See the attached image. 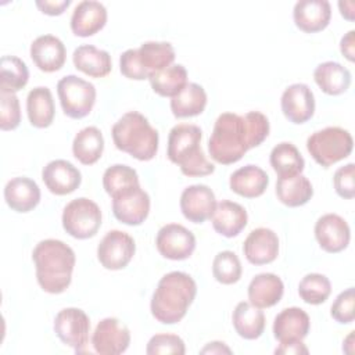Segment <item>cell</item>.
Wrapping results in <instances>:
<instances>
[{
  "instance_id": "6da1fadb",
  "label": "cell",
  "mask_w": 355,
  "mask_h": 355,
  "mask_svg": "<svg viewBox=\"0 0 355 355\" xmlns=\"http://www.w3.org/2000/svg\"><path fill=\"white\" fill-rule=\"evenodd\" d=\"M269 130V119L262 112L250 111L245 115L223 112L216 118L208 140L209 155L218 164H234L248 150L258 147L268 137Z\"/></svg>"
},
{
  "instance_id": "7a4b0ae2",
  "label": "cell",
  "mask_w": 355,
  "mask_h": 355,
  "mask_svg": "<svg viewBox=\"0 0 355 355\" xmlns=\"http://www.w3.org/2000/svg\"><path fill=\"white\" fill-rule=\"evenodd\" d=\"M32 259L43 291L60 294L69 287L76 258L68 244L55 239L42 240L33 248Z\"/></svg>"
},
{
  "instance_id": "3957f363",
  "label": "cell",
  "mask_w": 355,
  "mask_h": 355,
  "mask_svg": "<svg viewBox=\"0 0 355 355\" xmlns=\"http://www.w3.org/2000/svg\"><path fill=\"white\" fill-rule=\"evenodd\" d=\"M197 294L194 279L184 272H169L164 275L153 293L151 315L164 324L180 322L187 313Z\"/></svg>"
},
{
  "instance_id": "277c9868",
  "label": "cell",
  "mask_w": 355,
  "mask_h": 355,
  "mask_svg": "<svg viewBox=\"0 0 355 355\" xmlns=\"http://www.w3.org/2000/svg\"><path fill=\"white\" fill-rule=\"evenodd\" d=\"M201 129L191 123L173 126L168 136L166 155L189 178L207 176L215 171V165L207 159L201 148Z\"/></svg>"
},
{
  "instance_id": "5b68a950",
  "label": "cell",
  "mask_w": 355,
  "mask_h": 355,
  "mask_svg": "<svg viewBox=\"0 0 355 355\" xmlns=\"http://www.w3.org/2000/svg\"><path fill=\"white\" fill-rule=\"evenodd\" d=\"M114 144L118 150L128 153L139 161H150L157 155L159 136L148 119L137 112L123 114L111 130Z\"/></svg>"
},
{
  "instance_id": "8992f818",
  "label": "cell",
  "mask_w": 355,
  "mask_h": 355,
  "mask_svg": "<svg viewBox=\"0 0 355 355\" xmlns=\"http://www.w3.org/2000/svg\"><path fill=\"white\" fill-rule=\"evenodd\" d=\"M354 147V140L347 129L327 126L313 132L306 139V150L311 157L323 168L347 158Z\"/></svg>"
},
{
  "instance_id": "52a82bcc",
  "label": "cell",
  "mask_w": 355,
  "mask_h": 355,
  "mask_svg": "<svg viewBox=\"0 0 355 355\" xmlns=\"http://www.w3.org/2000/svg\"><path fill=\"white\" fill-rule=\"evenodd\" d=\"M57 93L64 114L72 119L89 115L96 103L94 85L76 75L61 78L57 83Z\"/></svg>"
},
{
  "instance_id": "ba28073f",
  "label": "cell",
  "mask_w": 355,
  "mask_h": 355,
  "mask_svg": "<svg viewBox=\"0 0 355 355\" xmlns=\"http://www.w3.org/2000/svg\"><path fill=\"white\" fill-rule=\"evenodd\" d=\"M100 226L101 211L94 201L79 197L65 205L62 211V227L73 239H90L97 234Z\"/></svg>"
},
{
  "instance_id": "9c48e42d",
  "label": "cell",
  "mask_w": 355,
  "mask_h": 355,
  "mask_svg": "<svg viewBox=\"0 0 355 355\" xmlns=\"http://www.w3.org/2000/svg\"><path fill=\"white\" fill-rule=\"evenodd\" d=\"M57 337L76 352L85 349L89 341L90 319L80 308H64L54 318Z\"/></svg>"
},
{
  "instance_id": "30bf717a",
  "label": "cell",
  "mask_w": 355,
  "mask_h": 355,
  "mask_svg": "<svg viewBox=\"0 0 355 355\" xmlns=\"http://www.w3.org/2000/svg\"><path fill=\"white\" fill-rule=\"evenodd\" d=\"M136 252V244L130 234L122 230H110L97 247L100 263L110 270H119L128 266Z\"/></svg>"
},
{
  "instance_id": "8fae6325",
  "label": "cell",
  "mask_w": 355,
  "mask_h": 355,
  "mask_svg": "<svg viewBox=\"0 0 355 355\" xmlns=\"http://www.w3.org/2000/svg\"><path fill=\"white\" fill-rule=\"evenodd\" d=\"M155 245L164 258L183 261L194 252L196 237L183 225L168 223L158 230Z\"/></svg>"
},
{
  "instance_id": "7c38bea8",
  "label": "cell",
  "mask_w": 355,
  "mask_h": 355,
  "mask_svg": "<svg viewBox=\"0 0 355 355\" xmlns=\"http://www.w3.org/2000/svg\"><path fill=\"white\" fill-rule=\"evenodd\" d=\"M112 198L114 216L129 226L141 225L150 212V196L139 186L118 193Z\"/></svg>"
},
{
  "instance_id": "4fadbf2b",
  "label": "cell",
  "mask_w": 355,
  "mask_h": 355,
  "mask_svg": "<svg viewBox=\"0 0 355 355\" xmlns=\"http://www.w3.org/2000/svg\"><path fill=\"white\" fill-rule=\"evenodd\" d=\"M130 331L125 323L116 318L100 320L92 336V345L96 352L103 355H118L128 349Z\"/></svg>"
},
{
  "instance_id": "5bb4252c",
  "label": "cell",
  "mask_w": 355,
  "mask_h": 355,
  "mask_svg": "<svg viewBox=\"0 0 355 355\" xmlns=\"http://www.w3.org/2000/svg\"><path fill=\"white\" fill-rule=\"evenodd\" d=\"M315 237L322 250L336 254L348 247L351 230L345 219L340 215L324 214L315 223Z\"/></svg>"
},
{
  "instance_id": "9a60e30c",
  "label": "cell",
  "mask_w": 355,
  "mask_h": 355,
  "mask_svg": "<svg viewBox=\"0 0 355 355\" xmlns=\"http://www.w3.org/2000/svg\"><path fill=\"white\" fill-rule=\"evenodd\" d=\"M282 111L291 123H305L313 116L315 97L305 83H294L286 87L280 100Z\"/></svg>"
},
{
  "instance_id": "2e32d148",
  "label": "cell",
  "mask_w": 355,
  "mask_h": 355,
  "mask_svg": "<svg viewBox=\"0 0 355 355\" xmlns=\"http://www.w3.org/2000/svg\"><path fill=\"white\" fill-rule=\"evenodd\" d=\"M215 207V194L207 184H191L180 196V211L193 223L205 222L212 216Z\"/></svg>"
},
{
  "instance_id": "e0dca14e",
  "label": "cell",
  "mask_w": 355,
  "mask_h": 355,
  "mask_svg": "<svg viewBox=\"0 0 355 355\" xmlns=\"http://www.w3.org/2000/svg\"><path fill=\"white\" fill-rule=\"evenodd\" d=\"M42 179L49 191L55 196L73 193L82 183L79 169L67 159L50 161L42 171Z\"/></svg>"
},
{
  "instance_id": "ac0fdd59",
  "label": "cell",
  "mask_w": 355,
  "mask_h": 355,
  "mask_svg": "<svg viewBox=\"0 0 355 355\" xmlns=\"http://www.w3.org/2000/svg\"><path fill=\"white\" fill-rule=\"evenodd\" d=\"M243 252L252 265L270 263L279 254V237L272 229L257 227L244 240Z\"/></svg>"
},
{
  "instance_id": "d6986e66",
  "label": "cell",
  "mask_w": 355,
  "mask_h": 355,
  "mask_svg": "<svg viewBox=\"0 0 355 355\" xmlns=\"http://www.w3.org/2000/svg\"><path fill=\"white\" fill-rule=\"evenodd\" d=\"M31 58L43 72L60 71L67 60L64 43L54 35H42L31 44Z\"/></svg>"
},
{
  "instance_id": "ffe728a7",
  "label": "cell",
  "mask_w": 355,
  "mask_h": 355,
  "mask_svg": "<svg viewBox=\"0 0 355 355\" xmlns=\"http://www.w3.org/2000/svg\"><path fill=\"white\" fill-rule=\"evenodd\" d=\"M295 26L305 33L323 31L331 18V6L327 0H300L293 10Z\"/></svg>"
},
{
  "instance_id": "44dd1931",
  "label": "cell",
  "mask_w": 355,
  "mask_h": 355,
  "mask_svg": "<svg viewBox=\"0 0 355 355\" xmlns=\"http://www.w3.org/2000/svg\"><path fill=\"white\" fill-rule=\"evenodd\" d=\"M311 327V320L308 313L298 308H284L280 311L273 320V336L279 343L287 341H302Z\"/></svg>"
},
{
  "instance_id": "7402d4cb",
  "label": "cell",
  "mask_w": 355,
  "mask_h": 355,
  "mask_svg": "<svg viewBox=\"0 0 355 355\" xmlns=\"http://www.w3.org/2000/svg\"><path fill=\"white\" fill-rule=\"evenodd\" d=\"M107 22V8L96 0L78 3L71 17V31L80 37L93 36L100 32Z\"/></svg>"
},
{
  "instance_id": "603a6c76",
  "label": "cell",
  "mask_w": 355,
  "mask_h": 355,
  "mask_svg": "<svg viewBox=\"0 0 355 355\" xmlns=\"http://www.w3.org/2000/svg\"><path fill=\"white\" fill-rule=\"evenodd\" d=\"M4 200L15 212H29L40 201V189L37 183L26 176H17L7 182L4 187Z\"/></svg>"
},
{
  "instance_id": "cb8c5ba5",
  "label": "cell",
  "mask_w": 355,
  "mask_h": 355,
  "mask_svg": "<svg viewBox=\"0 0 355 355\" xmlns=\"http://www.w3.org/2000/svg\"><path fill=\"white\" fill-rule=\"evenodd\" d=\"M211 220L216 233L230 239L239 236L247 226L248 215L243 205L230 200H222L216 202Z\"/></svg>"
},
{
  "instance_id": "d4e9b609",
  "label": "cell",
  "mask_w": 355,
  "mask_h": 355,
  "mask_svg": "<svg viewBox=\"0 0 355 355\" xmlns=\"http://www.w3.org/2000/svg\"><path fill=\"white\" fill-rule=\"evenodd\" d=\"M269 184L268 173L252 164L239 168L230 175V190L244 198H255L265 193Z\"/></svg>"
},
{
  "instance_id": "484cf974",
  "label": "cell",
  "mask_w": 355,
  "mask_h": 355,
  "mask_svg": "<svg viewBox=\"0 0 355 355\" xmlns=\"http://www.w3.org/2000/svg\"><path fill=\"white\" fill-rule=\"evenodd\" d=\"M284 293L282 279L275 273H259L248 284V302L257 308L276 305Z\"/></svg>"
},
{
  "instance_id": "4316f807",
  "label": "cell",
  "mask_w": 355,
  "mask_h": 355,
  "mask_svg": "<svg viewBox=\"0 0 355 355\" xmlns=\"http://www.w3.org/2000/svg\"><path fill=\"white\" fill-rule=\"evenodd\" d=\"M73 65L78 71L92 78H104L111 72L112 62L108 51L93 44H82L73 50Z\"/></svg>"
},
{
  "instance_id": "83f0119b",
  "label": "cell",
  "mask_w": 355,
  "mask_h": 355,
  "mask_svg": "<svg viewBox=\"0 0 355 355\" xmlns=\"http://www.w3.org/2000/svg\"><path fill=\"white\" fill-rule=\"evenodd\" d=\"M313 79L323 93L338 96L348 90L351 85V72L340 62L326 61L315 68Z\"/></svg>"
},
{
  "instance_id": "f1b7e54d",
  "label": "cell",
  "mask_w": 355,
  "mask_h": 355,
  "mask_svg": "<svg viewBox=\"0 0 355 355\" xmlns=\"http://www.w3.org/2000/svg\"><path fill=\"white\" fill-rule=\"evenodd\" d=\"M26 112L32 126L43 129L49 128L54 121V100L49 87H33L26 97Z\"/></svg>"
},
{
  "instance_id": "f546056e",
  "label": "cell",
  "mask_w": 355,
  "mask_h": 355,
  "mask_svg": "<svg viewBox=\"0 0 355 355\" xmlns=\"http://www.w3.org/2000/svg\"><path fill=\"white\" fill-rule=\"evenodd\" d=\"M232 320L236 333L245 340H255L261 337L265 330L263 312L261 308H257L247 301H241L236 305Z\"/></svg>"
},
{
  "instance_id": "4dcf8cb0",
  "label": "cell",
  "mask_w": 355,
  "mask_h": 355,
  "mask_svg": "<svg viewBox=\"0 0 355 355\" xmlns=\"http://www.w3.org/2000/svg\"><path fill=\"white\" fill-rule=\"evenodd\" d=\"M137 58L141 69L150 78L153 73L172 65L175 50L169 42H144L137 49Z\"/></svg>"
},
{
  "instance_id": "1f68e13d",
  "label": "cell",
  "mask_w": 355,
  "mask_h": 355,
  "mask_svg": "<svg viewBox=\"0 0 355 355\" xmlns=\"http://www.w3.org/2000/svg\"><path fill=\"white\" fill-rule=\"evenodd\" d=\"M104 151V137L98 128L86 126L76 133L72 141L73 157L83 165L96 164Z\"/></svg>"
},
{
  "instance_id": "d6a6232c",
  "label": "cell",
  "mask_w": 355,
  "mask_h": 355,
  "mask_svg": "<svg viewBox=\"0 0 355 355\" xmlns=\"http://www.w3.org/2000/svg\"><path fill=\"white\" fill-rule=\"evenodd\" d=\"M277 200L287 207H301L313 196V187L309 179L304 175L288 178H277L276 182Z\"/></svg>"
},
{
  "instance_id": "836d02e7",
  "label": "cell",
  "mask_w": 355,
  "mask_h": 355,
  "mask_svg": "<svg viewBox=\"0 0 355 355\" xmlns=\"http://www.w3.org/2000/svg\"><path fill=\"white\" fill-rule=\"evenodd\" d=\"M207 105V93L198 83H187L175 97L171 98V110L176 118L200 115Z\"/></svg>"
},
{
  "instance_id": "e575fe53",
  "label": "cell",
  "mask_w": 355,
  "mask_h": 355,
  "mask_svg": "<svg viewBox=\"0 0 355 355\" xmlns=\"http://www.w3.org/2000/svg\"><path fill=\"white\" fill-rule=\"evenodd\" d=\"M270 165L279 178L300 175L304 171L305 161L298 148L288 141H282L273 147L269 157Z\"/></svg>"
},
{
  "instance_id": "d590c367",
  "label": "cell",
  "mask_w": 355,
  "mask_h": 355,
  "mask_svg": "<svg viewBox=\"0 0 355 355\" xmlns=\"http://www.w3.org/2000/svg\"><path fill=\"white\" fill-rule=\"evenodd\" d=\"M150 85L161 97H175L189 82H187V71L182 64H172L155 73L150 78Z\"/></svg>"
},
{
  "instance_id": "8d00e7d4",
  "label": "cell",
  "mask_w": 355,
  "mask_h": 355,
  "mask_svg": "<svg viewBox=\"0 0 355 355\" xmlns=\"http://www.w3.org/2000/svg\"><path fill=\"white\" fill-rule=\"evenodd\" d=\"M29 71L26 64L15 55H3L0 60V92L17 93L26 86Z\"/></svg>"
},
{
  "instance_id": "74e56055",
  "label": "cell",
  "mask_w": 355,
  "mask_h": 355,
  "mask_svg": "<svg viewBox=\"0 0 355 355\" xmlns=\"http://www.w3.org/2000/svg\"><path fill=\"white\" fill-rule=\"evenodd\" d=\"M139 184L140 182L137 172L133 168L123 164L111 165L105 169L103 175V187L111 197Z\"/></svg>"
},
{
  "instance_id": "f35d334b",
  "label": "cell",
  "mask_w": 355,
  "mask_h": 355,
  "mask_svg": "<svg viewBox=\"0 0 355 355\" xmlns=\"http://www.w3.org/2000/svg\"><path fill=\"white\" fill-rule=\"evenodd\" d=\"M331 293V283L329 277L322 273H308L298 284V294L301 300L311 305L323 304Z\"/></svg>"
},
{
  "instance_id": "ab89813d",
  "label": "cell",
  "mask_w": 355,
  "mask_h": 355,
  "mask_svg": "<svg viewBox=\"0 0 355 355\" xmlns=\"http://www.w3.org/2000/svg\"><path fill=\"white\" fill-rule=\"evenodd\" d=\"M241 273V262L233 251L226 250L215 255L212 262V275L216 282L222 284H234L240 280Z\"/></svg>"
},
{
  "instance_id": "60d3db41",
  "label": "cell",
  "mask_w": 355,
  "mask_h": 355,
  "mask_svg": "<svg viewBox=\"0 0 355 355\" xmlns=\"http://www.w3.org/2000/svg\"><path fill=\"white\" fill-rule=\"evenodd\" d=\"M21 122V107L15 93L0 92V129L14 130Z\"/></svg>"
},
{
  "instance_id": "b9f144b4",
  "label": "cell",
  "mask_w": 355,
  "mask_h": 355,
  "mask_svg": "<svg viewBox=\"0 0 355 355\" xmlns=\"http://www.w3.org/2000/svg\"><path fill=\"white\" fill-rule=\"evenodd\" d=\"M186 352L184 341L176 336L169 333H161L153 336L146 347L147 355H158V354H178L183 355Z\"/></svg>"
},
{
  "instance_id": "7bdbcfd3",
  "label": "cell",
  "mask_w": 355,
  "mask_h": 355,
  "mask_svg": "<svg viewBox=\"0 0 355 355\" xmlns=\"http://www.w3.org/2000/svg\"><path fill=\"white\" fill-rule=\"evenodd\" d=\"M354 305H355L354 287H348L347 290L341 291L334 300L330 308V315L338 323H343V324L352 323L355 318Z\"/></svg>"
},
{
  "instance_id": "ee69618b",
  "label": "cell",
  "mask_w": 355,
  "mask_h": 355,
  "mask_svg": "<svg viewBox=\"0 0 355 355\" xmlns=\"http://www.w3.org/2000/svg\"><path fill=\"white\" fill-rule=\"evenodd\" d=\"M333 184L336 189V193L347 200L354 198L355 196V165L352 162L340 166L334 172Z\"/></svg>"
},
{
  "instance_id": "f6af8a7d",
  "label": "cell",
  "mask_w": 355,
  "mask_h": 355,
  "mask_svg": "<svg viewBox=\"0 0 355 355\" xmlns=\"http://www.w3.org/2000/svg\"><path fill=\"white\" fill-rule=\"evenodd\" d=\"M119 69H121V73L128 79H133V80L148 79L140 67V62L137 58V49H129L121 54Z\"/></svg>"
},
{
  "instance_id": "bcb514c9",
  "label": "cell",
  "mask_w": 355,
  "mask_h": 355,
  "mask_svg": "<svg viewBox=\"0 0 355 355\" xmlns=\"http://www.w3.org/2000/svg\"><path fill=\"white\" fill-rule=\"evenodd\" d=\"M71 6V0H37L36 7L47 15H61Z\"/></svg>"
},
{
  "instance_id": "7dc6e473",
  "label": "cell",
  "mask_w": 355,
  "mask_h": 355,
  "mask_svg": "<svg viewBox=\"0 0 355 355\" xmlns=\"http://www.w3.org/2000/svg\"><path fill=\"white\" fill-rule=\"evenodd\" d=\"M340 51L348 61L354 62V60H355V31H349L345 36L341 37Z\"/></svg>"
},
{
  "instance_id": "c3c4849f",
  "label": "cell",
  "mask_w": 355,
  "mask_h": 355,
  "mask_svg": "<svg viewBox=\"0 0 355 355\" xmlns=\"http://www.w3.org/2000/svg\"><path fill=\"white\" fill-rule=\"evenodd\" d=\"M275 354H283V355L308 354V348L302 341H287V343H280L279 347L275 349Z\"/></svg>"
},
{
  "instance_id": "681fc988",
  "label": "cell",
  "mask_w": 355,
  "mask_h": 355,
  "mask_svg": "<svg viewBox=\"0 0 355 355\" xmlns=\"http://www.w3.org/2000/svg\"><path fill=\"white\" fill-rule=\"evenodd\" d=\"M201 354H232V349L220 341H212L208 343L201 351Z\"/></svg>"
},
{
  "instance_id": "f907efd6",
  "label": "cell",
  "mask_w": 355,
  "mask_h": 355,
  "mask_svg": "<svg viewBox=\"0 0 355 355\" xmlns=\"http://www.w3.org/2000/svg\"><path fill=\"white\" fill-rule=\"evenodd\" d=\"M338 8H340V14L348 19V21H354L355 18V3L354 1H338Z\"/></svg>"
}]
</instances>
